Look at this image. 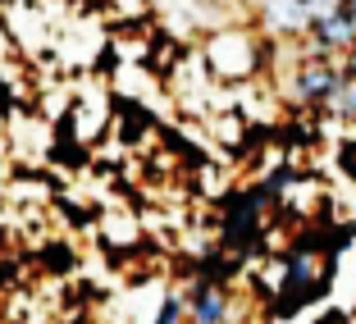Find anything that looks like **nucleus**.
<instances>
[{
    "label": "nucleus",
    "mask_w": 356,
    "mask_h": 324,
    "mask_svg": "<svg viewBox=\"0 0 356 324\" xmlns=\"http://www.w3.org/2000/svg\"><path fill=\"white\" fill-rule=\"evenodd\" d=\"M329 279H334V256H329L325 247H311V242H302V247L288 251V261H283V288H279V315H293L302 311V306L320 302L329 288Z\"/></svg>",
    "instance_id": "1"
},
{
    "label": "nucleus",
    "mask_w": 356,
    "mask_h": 324,
    "mask_svg": "<svg viewBox=\"0 0 356 324\" xmlns=\"http://www.w3.org/2000/svg\"><path fill=\"white\" fill-rule=\"evenodd\" d=\"M206 69L220 83H247V78L261 74V42H256L252 32H215L206 42Z\"/></svg>",
    "instance_id": "2"
},
{
    "label": "nucleus",
    "mask_w": 356,
    "mask_h": 324,
    "mask_svg": "<svg viewBox=\"0 0 356 324\" xmlns=\"http://www.w3.org/2000/svg\"><path fill=\"white\" fill-rule=\"evenodd\" d=\"M347 74H343V64L325 60V55H311L306 64H297L293 69V83H288V101L297 105H315V110H334L338 92H343Z\"/></svg>",
    "instance_id": "3"
},
{
    "label": "nucleus",
    "mask_w": 356,
    "mask_h": 324,
    "mask_svg": "<svg viewBox=\"0 0 356 324\" xmlns=\"http://www.w3.org/2000/svg\"><path fill=\"white\" fill-rule=\"evenodd\" d=\"M315 19V5L306 0H261V23L274 37H306Z\"/></svg>",
    "instance_id": "4"
},
{
    "label": "nucleus",
    "mask_w": 356,
    "mask_h": 324,
    "mask_svg": "<svg viewBox=\"0 0 356 324\" xmlns=\"http://www.w3.org/2000/svg\"><path fill=\"white\" fill-rule=\"evenodd\" d=\"M101 233H105V247H115V251H128V247L142 242V224H137L128 210H105Z\"/></svg>",
    "instance_id": "5"
},
{
    "label": "nucleus",
    "mask_w": 356,
    "mask_h": 324,
    "mask_svg": "<svg viewBox=\"0 0 356 324\" xmlns=\"http://www.w3.org/2000/svg\"><path fill=\"white\" fill-rule=\"evenodd\" d=\"M334 115H343V119H356V83L347 78L343 83V92H338V101H334Z\"/></svg>",
    "instance_id": "6"
},
{
    "label": "nucleus",
    "mask_w": 356,
    "mask_h": 324,
    "mask_svg": "<svg viewBox=\"0 0 356 324\" xmlns=\"http://www.w3.org/2000/svg\"><path fill=\"white\" fill-rule=\"evenodd\" d=\"M46 265H51V270H69V265H74L69 261V247H51L46 251Z\"/></svg>",
    "instance_id": "7"
},
{
    "label": "nucleus",
    "mask_w": 356,
    "mask_h": 324,
    "mask_svg": "<svg viewBox=\"0 0 356 324\" xmlns=\"http://www.w3.org/2000/svg\"><path fill=\"white\" fill-rule=\"evenodd\" d=\"M343 74H347V78H352V83H356V46H352V51H347V60H343Z\"/></svg>",
    "instance_id": "8"
},
{
    "label": "nucleus",
    "mask_w": 356,
    "mask_h": 324,
    "mask_svg": "<svg viewBox=\"0 0 356 324\" xmlns=\"http://www.w3.org/2000/svg\"><path fill=\"white\" fill-rule=\"evenodd\" d=\"M343 10H347V19H352V28H356V0H343Z\"/></svg>",
    "instance_id": "9"
},
{
    "label": "nucleus",
    "mask_w": 356,
    "mask_h": 324,
    "mask_svg": "<svg viewBox=\"0 0 356 324\" xmlns=\"http://www.w3.org/2000/svg\"><path fill=\"white\" fill-rule=\"evenodd\" d=\"M320 324H347V315H325Z\"/></svg>",
    "instance_id": "10"
},
{
    "label": "nucleus",
    "mask_w": 356,
    "mask_h": 324,
    "mask_svg": "<svg viewBox=\"0 0 356 324\" xmlns=\"http://www.w3.org/2000/svg\"><path fill=\"white\" fill-rule=\"evenodd\" d=\"M0 274H5V247H0Z\"/></svg>",
    "instance_id": "11"
},
{
    "label": "nucleus",
    "mask_w": 356,
    "mask_h": 324,
    "mask_svg": "<svg viewBox=\"0 0 356 324\" xmlns=\"http://www.w3.org/2000/svg\"><path fill=\"white\" fill-rule=\"evenodd\" d=\"M347 324H356V315H352V320H347Z\"/></svg>",
    "instance_id": "12"
}]
</instances>
